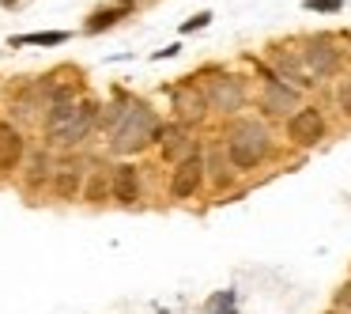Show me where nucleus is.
I'll return each instance as SVG.
<instances>
[{
  "mask_svg": "<svg viewBox=\"0 0 351 314\" xmlns=\"http://www.w3.org/2000/svg\"><path fill=\"white\" fill-rule=\"evenodd\" d=\"M95 114L99 106L95 102H53L49 106V117H46V140L53 148H72L91 133L95 125Z\"/></svg>",
  "mask_w": 351,
  "mask_h": 314,
  "instance_id": "nucleus-1",
  "label": "nucleus"
},
{
  "mask_svg": "<svg viewBox=\"0 0 351 314\" xmlns=\"http://www.w3.org/2000/svg\"><path fill=\"white\" fill-rule=\"evenodd\" d=\"M272 152V140H268V129L261 122H234L227 133V155L234 167L250 170L257 167L265 155Z\"/></svg>",
  "mask_w": 351,
  "mask_h": 314,
  "instance_id": "nucleus-2",
  "label": "nucleus"
},
{
  "mask_svg": "<svg viewBox=\"0 0 351 314\" xmlns=\"http://www.w3.org/2000/svg\"><path fill=\"white\" fill-rule=\"evenodd\" d=\"M159 140V122L147 106H125V114L114 125V152H140L144 144Z\"/></svg>",
  "mask_w": 351,
  "mask_h": 314,
  "instance_id": "nucleus-3",
  "label": "nucleus"
},
{
  "mask_svg": "<svg viewBox=\"0 0 351 314\" xmlns=\"http://www.w3.org/2000/svg\"><path fill=\"white\" fill-rule=\"evenodd\" d=\"M287 137L295 140V144H317V140L325 137V117H321V110H313V106L298 110L287 122Z\"/></svg>",
  "mask_w": 351,
  "mask_h": 314,
  "instance_id": "nucleus-4",
  "label": "nucleus"
},
{
  "mask_svg": "<svg viewBox=\"0 0 351 314\" xmlns=\"http://www.w3.org/2000/svg\"><path fill=\"white\" fill-rule=\"evenodd\" d=\"M204 182V159L200 155H189V159L178 163V170L170 175V193L174 197H193Z\"/></svg>",
  "mask_w": 351,
  "mask_h": 314,
  "instance_id": "nucleus-5",
  "label": "nucleus"
},
{
  "mask_svg": "<svg viewBox=\"0 0 351 314\" xmlns=\"http://www.w3.org/2000/svg\"><path fill=\"white\" fill-rule=\"evenodd\" d=\"M242 102H245V91L238 80H212V87H208V106L212 110L234 114V110H242Z\"/></svg>",
  "mask_w": 351,
  "mask_h": 314,
  "instance_id": "nucleus-6",
  "label": "nucleus"
},
{
  "mask_svg": "<svg viewBox=\"0 0 351 314\" xmlns=\"http://www.w3.org/2000/svg\"><path fill=\"white\" fill-rule=\"evenodd\" d=\"M19 159H23V133L12 122H0V175L16 170Z\"/></svg>",
  "mask_w": 351,
  "mask_h": 314,
  "instance_id": "nucleus-7",
  "label": "nucleus"
},
{
  "mask_svg": "<svg viewBox=\"0 0 351 314\" xmlns=\"http://www.w3.org/2000/svg\"><path fill=\"white\" fill-rule=\"evenodd\" d=\"M110 190H114V197L121 201V205H136L140 201V175L132 163H121V167H114V182H110Z\"/></svg>",
  "mask_w": 351,
  "mask_h": 314,
  "instance_id": "nucleus-8",
  "label": "nucleus"
},
{
  "mask_svg": "<svg viewBox=\"0 0 351 314\" xmlns=\"http://www.w3.org/2000/svg\"><path fill=\"white\" fill-rule=\"evenodd\" d=\"M306 65H310L313 72H321V76H328V72H336L340 57H336V49L328 46V42H313V46L306 49Z\"/></svg>",
  "mask_w": 351,
  "mask_h": 314,
  "instance_id": "nucleus-9",
  "label": "nucleus"
},
{
  "mask_svg": "<svg viewBox=\"0 0 351 314\" xmlns=\"http://www.w3.org/2000/svg\"><path fill=\"white\" fill-rule=\"evenodd\" d=\"M174 102H178V110H182L185 122H193V117H200L208 110V99L197 91V87H182V91H174Z\"/></svg>",
  "mask_w": 351,
  "mask_h": 314,
  "instance_id": "nucleus-10",
  "label": "nucleus"
},
{
  "mask_svg": "<svg viewBox=\"0 0 351 314\" xmlns=\"http://www.w3.org/2000/svg\"><path fill=\"white\" fill-rule=\"evenodd\" d=\"M295 87H283L280 80H268V87H265V110H276V114H280V110H291L295 106Z\"/></svg>",
  "mask_w": 351,
  "mask_h": 314,
  "instance_id": "nucleus-11",
  "label": "nucleus"
},
{
  "mask_svg": "<svg viewBox=\"0 0 351 314\" xmlns=\"http://www.w3.org/2000/svg\"><path fill=\"white\" fill-rule=\"evenodd\" d=\"M61 42H69L64 31H42V34H19V38H12V46H61Z\"/></svg>",
  "mask_w": 351,
  "mask_h": 314,
  "instance_id": "nucleus-12",
  "label": "nucleus"
},
{
  "mask_svg": "<svg viewBox=\"0 0 351 314\" xmlns=\"http://www.w3.org/2000/svg\"><path fill=\"white\" fill-rule=\"evenodd\" d=\"M129 8H132L129 0H121V4H117V8H102V12H95V16H91V23H87V31H102V27L117 23V19H121L125 12H129Z\"/></svg>",
  "mask_w": 351,
  "mask_h": 314,
  "instance_id": "nucleus-13",
  "label": "nucleus"
},
{
  "mask_svg": "<svg viewBox=\"0 0 351 314\" xmlns=\"http://www.w3.org/2000/svg\"><path fill=\"white\" fill-rule=\"evenodd\" d=\"M159 140H162V155H167V159L185 148V133L178 129V125H174V129H159Z\"/></svg>",
  "mask_w": 351,
  "mask_h": 314,
  "instance_id": "nucleus-14",
  "label": "nucleus"
},
{
  "mask_svg": "<svg viewBox=\"0 0 351 314\" xmlns=\"http://www.w3.org/2000/svg\"><path fill=\"white\" fill-rule=\"evenodd\" d=\"M57 193H61V197H76L80 193V170H61V175H57Z\"/></svg>",
  "mask_w": 351,
  "mask_h": 314,
  "instance_id": "nucleus-15",
  "label": "nucleus"
},
{
  "mask_svg": "<svg viewBox=\"0 0 351 314\" xmlns=\"http://www.w3.org/2000/svg\"><path fill=\"white\" fill-rule=\"evenodd\" d=\"M102 197H106V178L95 175L91 186H87V201H102Z\"/></svg>",
  "mask_w": 351,
  "mask_h": 314,
  "instance_id": "nucleus-16",
  "label": "nucleus"
},
{
  "mask_svg": "<svg viewBox=\"0 0 351 314\" xmlns=\"http://www.w3.org/2000/svg\"><path fill=\"white\" fill-rule=\"evenodd\" d=\"M310 12H340V0H306Z\"/></svg>",
  "mask_w": 351,
  "mask_h": 314,
  "instance_id": "nucleus-17",
  "label": "nucleus"
},
{
  "mask_svg": "<svg viewBox=\"0 0 351 314\" xmlns=\"http://www.w3.org/2000/svg\"><path fill=\"white\" fill-rule=\"evenodd\" d=\"M340 106H343V114H351V84L340 87Z\"/></svg>",
  "mask_w": 351,
  "mask_h": 314,
  "instance_id": "nucleus-18",
  "label": "nucleus"
},
{
  "mask_svg": "<svg viewBox=\"0 0 351 314\" xmlns=\"http://www.w3.org/2000/svg\"><path fill=\"white\" fill-rule=\"evenodd\" d=\"M208 19H212V16H208V12H200V16H193L189 23H185V31H197V27H204Z\"/></svg>",
  "mask_w": 351,
  "mask_h": 314,
  "instance_id": "nucleus-19",
  "label": "nucleus"
},
{
  "mask_svg": "<svg viewBox=\"0 0 351 314\" xmlns=\"http://www.w3.org/2000/svg\"><path fill=\"white\" fill-rule=\"evenodd\" d=\"M38 178H46V159H34V170H31V182H38Z\"/></svg>",
  "mask_w": 351,
  "mask_h": 314,
  "instance_id": "nucleus-20",
  "label": "nucleus"
},
{
  "mask_svg": "<svg viewBox=\"0 0 351 314\" xmlns=\"http://www.w3.org/2000/svg\"><path fill=\"white\" fill-rule=\"evenodd\" d=\"M343 303H348V306H351V291H348V295H343Z\"/></svg>",
  "mask_w": 351,
  "mask_h": 314,
  "instance_id": "nucleus-21",
  "label": "nucleus"
}]
</instances>
